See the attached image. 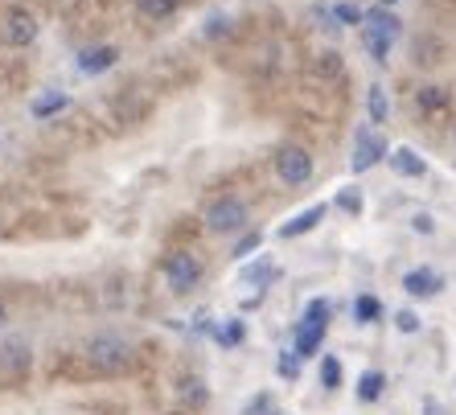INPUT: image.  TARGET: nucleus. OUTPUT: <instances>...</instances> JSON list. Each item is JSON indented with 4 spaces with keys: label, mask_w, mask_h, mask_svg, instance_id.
<instances>
[{
    "label": "nucleus",
    "mask_w": 456,
    "mask_h": 415,
    "mask_svg": "<svg viewBox=\"0 0 456 415\" xmlns=\"http://www.w3.org/2000/svg\"><path fill=\"white\" fill-rule=\"evenodd\" d=\"M83 358L91 362V370L99 374H124L136 366V346L116 330H103V333H91L83 346Z\"/></svg>",
    "instance_id": "nucleus-1"
},
{
    "label": "nucleus",
    "mask_w": 456,
    "mask_h": 415,
    "mask_svg": "<svg viewBox=\"0 0 456 415\" xmlns=\"http://www.w3.org/2000/svg\"><path fill=\"white\" fill-rule=\"evenodd\" d=\"M37 33H42V21H37V12L25 9V4H9V9L0 12V42L9 45V50L33 45Z\"/></svg>",
    "instance_id": "nucleus-2"
},
{
    "label": "nucleus",
    "mask_w": 456,
    "mask_h": 415,
    "mask_svg": "<svg viewBox=\"0 0 456 415\" xmlns=\"http://www.w3.org/2000/svg\"><path fill=\"white\" fill-rule=\"evenodd\" d=\"M313 169H317V165H313V152H308L305 144H280L276 149V177L284 185H292V190L308 185L313 182Z\"/></svg>",
    "instance_id": "nucleus-3"
},
{
    "label": "nucleus",
    "mask_w": 456,
    "mask_h": 415,
    "mask_svg": "<svg viewBox=\"0 0 456 415\" xmlns=\"http://www.w3.org/2000/svg\"><path fill=\"white\" fill-rule=\"evenodd\" d=\"M325 330H330V300H313L305 313V325H300V333H297L292 354H297V358H313V354L321 350V341H325Z\"/></svg>",
    "instance_id": "nucleus-4"
},
{
    "label": "nucleus",
    "mask_w": 456,
    "mask_h": 415,
    "mask_svg": "<svg viewBox=\"0 0 456 415\" xmlns=\"http://www.w3.org/2000/svg\"><path fill=\"white\" fill-rule=\"evenodd\" d=\"M33 366V346L29 338L21 333H12V338L0 341V378H9V383H21L25 374Z\"/></svg>",
    "instance_id": "nucleus-5"
},
{
    "label": "nucleus",
    "mask_w": 456,
    "mask_h": 415,
    "mask_svg": "<svg viewBox=\"0 0 456 415\" xmlns=\"http://www.w3.org/2000/svg\"><path fill=\"white\" fill-rule=\"evenodd\" d=\"M247 202H239V198H218V202L206 206V226H210L214 234H239L247 226Z\"/></svg>",
    "instance_id": "nucleus-6"
},
{
    "label": "nucleus",
    "mask_w": 456,
    "mask_h": 415,
    "mask_svg": "<svg viewBox=\"0 0 456 415\" xmlns=\"http://www.w3.org/2000/svg\"><path fill=\"white\" fill-rule=\"evenodd\" d=\"M165 280H169L173 292H190L198 280H202V264L190 251H169L165 256Z\"/></svg>",
    "instance_id": "nucleus-7"
},
{
    "label": "nucleus",
    "mask_w": 456,
    "mask_h": 415,
    "mask_svg": "<svg viewBox=\"0 0 456 415\" xmlns=\"http://www.w3.org/2000/svg\"><path fill=\"white\" fill-rule=\"evenodd\" d=\"M391 157V149H387V140L379 136V132H358V144H354V157H350V169L354 173H366V169H374L379 160H387Z\"/></svg>",
    "instance_id": "nucleus-8"
},
{
    "label": "nucleus",
    "mask_w": 456,
    "mask_h": 415,
    "mask_svg": "<svg viewBox=\"0 0 456 415\" xmlns=\"http://www.w3.org/2000/svg\"><path fill=\"white\" fill-rule=\"evenodd\" d=\"M116 62H119L116 45H86V50H78V58H75V66L83 75H107Z\"/></svg>",
    "instance_id": "nucleus-9"
},
{
    "label": "nucleus",
    "mask_w": 456,
    "mask_h": 415,
    "mask_svg": "<svg viewBox=\"0 0 456 415\" xmlns=\"http://www.w3.org/2000/svg\"><path fill=\"white\" fill-rule=\"evenodd\" d=\"M403 288L411 297H436V292H444V276L436 267H415V272L403 276Z\"/></svg>",
    "instance_id": "nucleus-10"
},
{
    "label": "nucleus",
    "mask_w": 456,
    "mask_h": 415,
    "mask_svg": "<svg viewBox=\"0 0 456 415\" xmlns=\"http://www.w3.org/2000/svg\"><path fill=\"white\" fill-rule=\"evenodd\" d=\"M387 165H391L399 177H424L428 173V160L419 157L415 149H407V144H399V149H391V157H387Z\"/></svg>",
    "instance_id": "nucleus-11"
},
{
    "label": "nucleus",
    "mask_w": 456,
    "mask_h": 415,
    "mask_svg": "<svg viewBox=\"0 0 456 415\" xmlns=\"http://www.w3.org/2000/svg\"><path fill=\"white\" fill-rule=\"evenodd\" d=\"M325 210H330V206H325V202H317V206H308V210L292 214V218H288V223L280 226V239H297V234H308V231H313V226L321 223V218H325Z\"/></svg>",
    "instance_id": "nucleus-12"
},
{
    "label": "nucleus",
    "mask_w": 456,
    "mask_h": 415,
    "mask_svg": "<svg viewBox=\"0 0 456 415\" xmlns=\"http://www.w3.org/2000/svg\"><path fill=\"white\" fill-rule=\"evenodd\" d=\"M177 395L185 407H206V399H210V387H206L202 374H177Z\"/></svg>",
    "instance_id": "nucleus-13"
},
{
    "label": "nucleus",
    "mask_w": 456,
    "mask_h": 415,
    "mask_svg": "<svg viewBox=\"0 0 456 415\" xmlns=\"http://www.w3.org/2000/svg\"><path fill=\"white\" fill-rule=\"evenodd\" d=\"M66 103H70V95L66 91H58V86H50V91H42V95L29 103V111L37 119H50V116H58V111H66Z\"/></svg>",
    "instance_id": "nucleus-14"
},
{
    "label": "nucleus",
    "mask_w": 456,
    "mask_h": 415,
    "mask_svg": "<svg viewBox=\"0 0 456 415\" xmlns=\"http://www.w3.org/2000/svg\"><path fill=\"white\" fill-rule=\"evenodd\" d=\"M239 280H243V284H272V280H280V264L276 259H255V264H243L239 267Z\"/></svg>",
    "instance_id": "nucleus-15"
},
{
    "label": "nucleus",
    "mask_w": 456,
    "mask_h": 415,
    "mask_svg": "<svg viewBox=\"0 0 456 415\" xmlns=\"http://www.w3.org/2000/svg\"><path fill=\"white\" fill-rule=\"evenodd\" d=\"M415 103H419L424 116H440V111H448L452 95H448L444 86H419V91H415Z\"/></svg>",
    "instance_id": "nucleus-16"
},
{
    "label": "nucleus",
    "mask_w": 456,
    "mask_h": 415,
    "mask_svg": "<svg viewBox=\"0 0 456 415\" xmlns=\"http://www.w3.org/2000/svg\"><path fill=\"white\" fill-rule=\"evenodd\" d=\"M313 75L317 78H341L346 75V58H341V50H321L317 58H313Z\"/></svg>",
    "instance_id": "nucleus-17"
},
{
    "label": "nucleus",
    "mask_w": 456,
    "mask_h": 415,
    "mask_svg": "<svg viewBox=\"0 0 456 415\" xmlns=\"http://www.w3.org/2000/svg\"><path fill=\"white\" fill-rule=\"evenodd\" d=\"M231 33H234V17H231V12H210V17H206V25H202L206 42H223V37H231Z\"/></svg>",
    "instance_id": "nucleus-18"
},
{
    "label": "nucleus",
    "mask_w": 456,
    "mask_h": 415,
    "mask_svg": "<svg viewBox=\"0 0 456 415\" xmlns=\"http://www.w3.org/2000/svg\"><path fill=\"white\" fill-rule=\"evenodd\" d=\"M382 391H387V374H382V370H366L358 378V399H362V403H374V399H382Z\"/></svg>",
    "instance_id": "nucleus-19"
},
{
    "label": "nucleus",
    "mask_w": 456,
    "mask_h": 415,
    "mask_svg": "<svg viewBox=\"0 0 456 415\" xmlns=\"http://www.w3.org/2000/svg\"><path fill=\"white\" fill-rule=\"evenodd\" d=\"M379 317H382V300L370 297V292H362V297L354 300V321H358V325H374Z\"/></svg>",
    "instance_id": "nucleus-20"
},
{
    "label": "nucleus",
    "mask_w": 456,
    "mask_h": 415,
    "mask_svg": "<svg viewBox=\"0 0 456 415\" xmlns=\"http://www.w3.org/2000/svg\"><path fill=\"white\" fill-rule=\"evenodd\" d=\"M391 45H395V33H382V29H370V25H366V50H370L374 62H387Z\"/></svg>",
    "instance_id": "nucleus-21"
},
{
    "label": "nucleus",
    "mask_w": 456,
    "mask_h": 415,
    "mask_svg": "<svg viewBox=\"0 0 456 415\" xmlns=\"http://www.w3.org/2000/svg\"><path fill=\"white\" fill-rule=\"evenodd\" d=\"M181 0H136L140 17H149V21H165V17H173L177 12Z\"/></svg>",
    "instance_id": "nucleus-22"
},
{
    "label": "nucleus",
    "mask_w": 456,
    "mask_h": 415,
    "mask_svg": "<svg viewBox=\"0 0 456 415\" xmlns=\"http://www.w3.org/2000/svg\"><path fill=\"white\" fill-rule=\"evenodd\" d=\"M330 17H333V25H338V29H341V25H362V21H366V12H362L358 4H350V0H338V4L330 9Z\"/></svg>",
    "instance_id": "nucleus-23"
},
{
    "label": "nucleus",
    "mask_w": 456,
    "mask_h": 415,
    "mask_svg": "<svg viewBox=\"0 0 456 415\" xmlns=\"http://www.w3.org/2000/svg\"><path fill=\"white\" fill-rule=\"evenodd\" d=\"M366 25H370V29H382V33H395V37L403 33V21H399L395 12H387V9H370L366 12Z\"/></svg>",
    "instance_id": "nucleus-24"
},
{
    "label": "nucleus",
    "mask_w": 456,
    "mask_h": 415,
    "mask_svg": "<svg viewBox=\"0 0 456 415\" xmlns=\"http://www.w3.org/2000/svg\"><path fill=\"white\" fill-rule=\"evenodd\" d=\"M366 111H370L374 124H382V119L391 116V103H387V91H382V86H370V91H366Z\"/></svg>",
    "instance_id": "nucleus-25"
},
{
    "label": "nucleus",
    "mask_w": 456,
    "mask_h": 415,
    "mask_svg": "<svg viewBox=\"0 0 456 415\" xmlns=\"http://www.w3.org/2000/svg\"><path fill=\"white\" fill-rule=\"evenodd\" d=\"M243 338H247L243 317H226V321H218V341H223V346H239Z\"/></svg>",
    "instance_id": "nucleus-26"
},
{
    "label": "nucleus",
    "mask_w": 456,
    "mask_h": 415,
    "mask_svg": "<svg viewBox=\"0 0 456 415\" xmlns=\"http://www.w3.org/2000/svg\"><path fill=\"white\" fill-rule=\"evenodd\" d=\"M321 387H325V391H338L341 387V362L338 358H325V362H321Z\"/></svg>",
    "instance_id": "nucleus-27"
},
{
    "label": "nucleus",
    "mask_w": 456,
    "mask_h": 415,
    "mask_svg": "<svg viewBox=\"0 0 456 415\" xmlns=\"http://www.w3.org/2000/svg\"><path fill=\"white\" fill-rule=\"evenodd\" d=\"M395 330H399V333H419V330H424V321H419V313L399 309V313H395Z\"/></svg>",
    "instance_id": "nucleus-28"
},
{
    "label": "nucleus",
    "mask_w": 456,
    "mask_h": 415,
    "mask_svg": "<svg viewBox=\"0 0 456 415\" xmlns=\"http://www.w3.org/2000/svg\"><path fill=\"white\" fill-rule=\"evenodd\" d=\"M338 210H346V214H358V210H362V193H358V185H346V190L338 193Z\"/></svg>",
    "instance_id": "nucleus-29"
},
{
    "label": "nucleus",
    "mask_w": 456,
    "mask_h": 415,
    "mask_svg": "<svg viewBox=\"0 0 456 415\" xmlns=\"http://www.w3.org/2000/svg\"><path fill=\"white\" fill-rule=\"evenodd\" d=\"M259 243H264V234H259V231L243 234V239L234 243V259H247V256H251V251H259Z\"/></svg>",
    "instance_id": "nucleus-30"
},
{
    "label": "nucleus",
    "mask_w": 456,
    "mask_h": 415,
    "mask_svg": "<svg viewBox=\"0 0 456 415\" xmlns=\"http://www.w3.org/2000/svg\"><path fill=\"white\" fill-rule=\"evenodd\" d=\"M411 226H415V231H419V234H436L432 214H415V218H411Z\"/></svg>",
    "instance_id": "nucleus-31"
},
{
    "label": "nucleus",
    "mask_w": 456,
    "mask_h": 415,
    "mask_svg": "<svg viewBox=\"0 0 456 415\" xmlns=\"http://www.w3.org/2000/svg\"><path fill=\"white\" fill-rule=\"evenodd\" d=\"M280 374H284V378H297V354H292V350L280 358Z\"/></svg>",
    "instance_id": "nucleus-32"
},
{
    "label": "nucleus",
    "mask_w": 456,
    "mask_h": 415,
    "mask_svg": "<svg viewBox=\"0 0 456 415\" xmlns=\"http://www.w3.org/2000/svg\"><path fill=\"white\" fill-rule=\"evenodd\" d=\"M424 415H444V407H440V403H432V399H428V403H424Z\"/></svg>",
    "instance_id": "nucleus-33"
},
{
    "label": "nucleus",
    "mask_w": 456,
    "mask_h": 415,
    "mask_svg": "<svg viewBox=\"0 0 456 415\" xmlns=\"http://www.w3.org/2000/svg\"><path fill=\"white\" fill-rule=\"evenodd\" d=\"M4 325H9V305L0 300V330H4Z\"/></svg>",
    "instance_id": "nucleus-34"
},
{
    "label": "nucleus",
    "mask_w": 456,
    "mask_h": 415,
    "mask_svg": "<svg viewBox=\"0 0 456 415\" xmlns=\"http://www.w3.org/2000/svg\"><path fill=\"white\" fill-rule=\"evenodd\" d=\"M391 4H399V0H382V9H391Z\"/></svg>",
    "instance_id": "nucleus-35"
},
{
    "label": "nucleus",
    "mask_w": 456,
    "mask_h": 415,
    "mask_svg": "<svg viewBox=\"0 0 456 415\" xmlns=\"http://www.w3.org/2000/svg\"><path fill=\"white\" fill-rule=\"evenodd\" d=\"M169 415H185V411H169Z\"/></svg>",
    "instance_id": "nucleus-36"
}]
</instances>
